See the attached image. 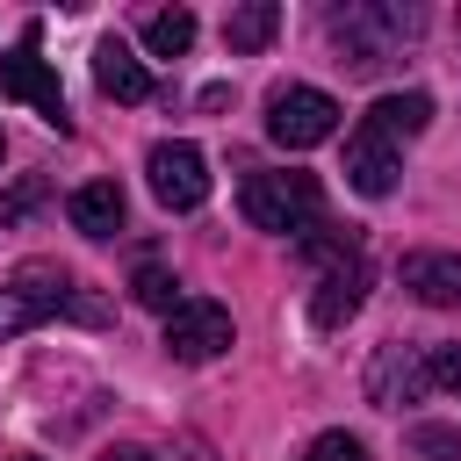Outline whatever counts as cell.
Here are the masks:
<instances>
[{
	"label": "cell",
	"mask_w": 461,
	"mask_h": 461,
	"mask_svg": "<svg viewBox=\"0 0 461 461\" xmlns=\"http://www.w3.org/2000/svg\"><path fill=\"white\" fill-rule=\"evenodd\" d=\"M331 29V50L346 72H382L418 29H425V7H396V0H353V7H331L324 14Z\"/></svg>",
	"instance_id": "cell-1"
},
{
	"label": "cell",
	"mask_w": 461,
	"mask_h": 461,
	"mask_svg": "<svg viewBox=\"0 0 461 461\" xmlns=\"http://www.w3.org/2000/svg\"><path fill=\"white\" fill-rule=\"evenodd\" d=\"M238 209L252 230H274V238H303L324 223V187L317 173H252L238 187Z\"/></svg>",
	"instance_id": "cell-2"
},
{
	"label": "cell",
	"mask_w": 461,
	"mask_h": 461,
	"mask_svg": "<svg viewBox=\"0 0 461 461\" xmlns=\"http://www.w3.org/2000/svg\"><path fill=\"white\" fill-rule=\"evenodd\" d=\"M72 303H79V281L58 267V259H22L14 274H7V288H0V346L14 339V331H29V324H43V317H72Z\"/></svg>",
	"instance_id": "cell-3"
},
{
	"label": "cell",
	"mask_w": 461,
	"mask_h": 461,
	"mask_svg": "<svg viewBox=\"0 0 461 461\" xmlns=\"http://www.w3.org/2000/svg\"><path fill=\"white\" fill-rule=\"evenodd\" d=\"M0 94H7V101H29L50 130H72L65 86H58V72H50V58H43V22H22L14 50L0 58Z\"/></svg>",
	"instance_id": "cell-4"
},
{
	"label": "cell",
	"mask_w": 461,
	"mask_h": 461,
	"mask_svg": "<svg viewBox=\"0 0 461 461\" xmlns=\"http://www.w3.org/2000/svg\"><path fill=\"white\" fill-rule=\"evenodd\" d=\"M331 130H339V101H331L324 86H281V94L267 101V137L288 144V151H310V144H324Z\"/></svg>",
	"instance_id": "cell-5"
},
{
	"label": "cell",
	"mask_w": 461,
	"mask_h": 461,
	"mask_svg": "<svg viewBox=\"0 0 461 461\" xmlns=\"http://www.w3.org/2000/svg\"><path fill=\"white\" fill-rule=\"evenodd\" d=\"M144 180H151L158 209H202L209 202V158L194 144H180V137H166V144L144 151Z\"/></svg>",
	"instance_id": "cell-6"
},
{
	"label": "cell",
	"mask_w": 461,
	"mask_h": 461,
	"mask_svg": "<svg viewBox=\"0 0 461 461\" xmlns=\"http://www.w3.org/2000/svg\"><path fill=\"white\" fill-rule=\"evenodd\" d=\"M425 389H432L425 346H411V339L375 346V360H367V403H375V411H403V403H418Z\"/></svg>",
	"instance_id": "cell-7"
},
{
	"label": "cell",
	"mask_w": 461,
	"mask_h": 461,
	"mask_svg": "<svg viewBox=\"0 0 461 461\" xmlns=\"http://www.w3.org/2000/svg\"><path fill=\"white\" fill-rule=\"evenodd\" d=\"M166 353L173 360H216V353H230V310L209 303V295H187L166 317Z\"/></svg>",
	"instance_id": "cell-8"
},
{
	"label": "cell",
	"mask_w": 461,
	"mask_h": 461,
	"mask_svg": "<svg viewBox=\"0 0 461 461\" xmlns=\"http://www.w3.org/2000/svg\"><path fill=\"white\" fill-rule=\"evenodd\" d=\"M396 173H403L396 144H389L382 130H367V122H360V130L346 137V180H353L360 194H389V187H396Z\"/></svg>",
	"instance_id": "cell-9"
},
{
	"label": "cell",
	"mask_w": 461,
	"mask_h": 461,
	"mask_svg": "<svg viewBox=\"0 0 461 461\" xmlns=\"http://www.w3.org/2000/svg\"><path fill=\"white\" fill-rule=\"evenodd\" d=\"M94 86L115 94V101H151V94H158L151 72L137 65V50H130L122 36H101V43H94Z\"/></svg>",
	"instance_id": "cell-10"
},
{
	"label": "cell",
	"mask_w": 461,
	"mask_h": 461,
	"mask_svg": "<svg viewBox=\"0 0 461 461\" xmlns=\"http://www.w3.org/2000/svg\"><path fill=\"white\" fill-rule=\"evenodd\" d=\"M360 295H367V267H360V259L331 267V274L317 281V295H310V324H317V331H339V324L360 310Z\"/></svg>",
	"instance_id": "cell-11"
},
{
	"label": "cell",
	"mask_w": 461,
	"mask_h": 461,
	"mask_svg": "<svg viewBox=\"0 0 461 461\" xmlns=\"http://www.w3.org/2000/svg\"><path fill=\"white\" fill-rule=\"evenodd\" d=\"M403 288L432 310H454L461 303V252H411L403 259Z\"/></svg>",
	"instance_id": "cell-12"
},
{
	"label": "cell",
	"mask_w": 461,
	"mask_h": 461,
	"mask_svg": "<svg viewBox=\"0 0 461 461\" xmlns=\"http://www.w3.org/2000/svg\"><path fill=\"white\" fill-rule=\"evenodd\" d=\"M122 187L115 180H86V187H72V230L79 238H115L122 230Z\"/></svg>",
	"instance_id": "cell-13"
},
{
	"label": "cell",
	"mask_w": 461,
	"mask_h": 461,
	"mask_svg": "<svg viewBox=\"0 0 461 461\" xmlns=\"http://www.w3.org/2000/svg\"><path fill=\"white\" fill-rule=\"evenodd\" d=\"M274 29H281V7H274V0H245V7H230V14H223V43H230L238 58L267 50V43H274Z\"/></svg>",
	"instance_id": "cell-14"
},
{
	"label": "cell",
	"mask_w": 461,
	"mask_h": 461,
	"mask_svg": "<svg viewBox=\"0 0 461 461\" xmlns=\"http://www.w3.org/2000/svg\"><path fill=\"white\" fill-rule=\"evenodd\" d=\"M432 122V94H382L375 108H367V130H382L389 144H403V137H418Z\"/></svg>",
	"instance_id": "cell-15"
},
{
	"label": "cell",
	"mask_w": 461,
	"mask_h": 461,
	"mask_svg": "<svg viewBox=\"0 0 461 461\" xmlns=\"http://www.w3.org/2000/svg\"><path fill=\"white\" fill-rule=\"evenodd\" d=\"M295 252H303V259H317V267L331 274V267L360 259V223H317V230H303V238H295Z\"/></svg>",
	"instance_id": "cell-16"
},
{
	"label": "cell",
	"mask_w": 461,
	"mask_h": 461,
	"mask_svg": "<svg viewBox=\"0 0 461 461\" xmlns=\"http://www.w3.org/2000/svg\"><path fill=\"white\" fill-rule=\"evenodd\" d=\"M144 50H151V58H187V50H194V14H187V7L144 14Z\"/></svg>",
	"instance_id": "cell-17"
},
{
	"label": "cell",
	"mask_w": 461,
	"mask_h": 461,
	"mask_svg": "<svg viewBox=\"0 0 461 461\" xmlns=\"http://www.w3.org/2000/svg\"><path fill=\"white\" fill-rule=\"evenodd\" d=\"M130 295H137L144 310H166V317H173V310L187 303V295H180V281H173V274H166L158 259H144V267L130 274Z\"/></svg>",
	"instance_id": "cell-18"
},
{
	"label": "cell",
	"mask_w": 461,
	"mask_h": 461,
	"mask_svg": "<svg viewBox=\"0 0 461 461\" xmlns=\"http://www.w3.org/2000/svg\"><path fill=\"white\" fill-rule=\"evenodd\" d=\"M411 447L425 461H461V432L454 425H411Z\"/></svg>",
	"instance_id": "cell-19"
},
{
	"label": "cell",
	"mask_w": 461,
	"mask_h": 461,
	"mask_svg": "<svg viewBox=\"0 0 461 461\" xmlns=\"http://www.w3.org/2000/svg\"><path fill=\"white\" fill-rule=\"evenodd\" d=\"M43 194H50V180H43V173H29V180H22L14 194H0V223H22V216H29L36 202H43Z\"/></svg>",
	"instance_id": "cell-20"
},
{
	"label": "cell",
	"mask_w": 461,
	"mask_h": 461,
	"mask_svg": "<svg viewBox=\"0 0 461 461\" xmlns=\"http://www.w3.org/2000/svg\"><path fill=\"white\" fill-rule=\"evenodd\" d=\"M425 367H432V389L461 396V346H425Z\"/></svg>",
	"instance_id": "cell-21"
},
{
	"label": "cell",
	"mask_w": 461,
	"mask_h": 461,
	"mask_svg": "<svg viewBox=\"0 0 461 461\" xmlns=\"http://www.w3.org/2000/svg\"><path fill=\"white\" fill-rule=\"evenodd\" d=\"M303 461H367V447H360L353 432H324V439H310Z\"/></svg>",
	"instance_id": "cell-22"
},
{
	"label": "cell",
	"mask_w": 461,
	"mask_h": 461,
	"mask_svg": "<svg viewBox=\"0 0 461 461\" xmlns=\"http://www.w3.org/2000/svg\"><path fill=\"white\" fill-rule=\"evenodd\" d=\"M101 461H151V454H144V447H108Z\"/></svg>",
	"instance_id": "cell-23"
},
{
	"label": "cell",
	"mask_w": 461,
	"mask_h": 461,
	"mask_svg": "<svg viewBox=\"0 0 461 461\" xmlns=\"http://www.w3.org/2000/svg\"><path fill=\"white\" fill-rule=\"evenodd\" d=\"M14 461H36V454H14Z\"/></svg>",
	"instance_id": "cell-24"
},
{
	"label": "cell",
	"mask_w": 461,
	"mask_h": 461,
	"mask_svg": "<svg viewBox=\"0 0 461 461\" xmlns=\"http://www.w3.org/2000/svg\"><path fill=\"white\" fill-rule=\"evenodd\" d=\"M0 151H7V144H0Z\"/></svg>",
	"instance_id": "cell-25"
}]
</instances>
